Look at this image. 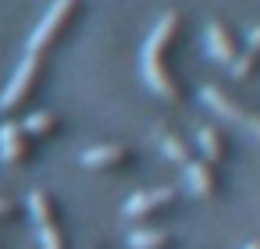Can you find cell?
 Instances as JSON below:
<instances>
[{"instance_id":"4","label":"cell","mask_w":260,"mask_h":249,"mask_svg":"<svg viewBox=\"0 0 260 249\" xmlns=\"http://www.w3.org/2000/svg\"><path fill=\"white\" fill-rule=\"evenodd\" d=\"M43 75H47V57H40V54H25L22 64H18L15 75H11V82L4 86V93H0V111H4V114L22 111V107L29 103V96L40 89Z\"/></svg>"},{"instance_id":"7","label":"cell","mask_w":260,"mask_h":249,"mask_svg":"<svg viewBox=\"0 0 260 249\" xmlns=\"http://www.w3.org/2000/svg\"><path fill=\"white\" fill-rule=\"evenodd\" d=\"M182 178H185L189 192H192V196H203V199H214V196H221V189H224L217 164H210V160H203V157H192V160L182 167Z\"/></svg>"},{"instance_id":"11","label":"cell","mask_w":260,"mask_h":249,"mask_svg":"<svg viewBox=\"0 0 260 249\" xmlns=\"http://www.w3.org/2000/svg\"><path fill=\"white\" fill-rule=\"evenodd\" d=\"M196 146H200L203 160H210V164H224L232 157V143H228V135L217 125H203L196 132Z\"/></svg>"},{"instance_id":"19","label":"cell","mask_w":260,"mask_h":249,"mask_svg":"<svg viewBox=\"0 0 260 249\" xmlns=\"http://www.w3.org/2000/svg\"><path fill=\"white\" fill-rule=\"evenodd\" d=\"M242 249H260V238H253V242H246Z\"/></svg>"},{"instance_id":"18","label":"cell","mask_w":260,"mask_h":249,"mask_svg":"<svg viewBox=\"0 0 260 249\" xmlns=\"http://www.w3.org/2000/svg\"><path fill=\"white\" fill-rule=\"evenodd\" d=\"M246 47L260 54V25H253V29H249V36H246Z\"/></svg>"},{"instance_id":"12","label":"cell","mask_w":260,"mask_h":249,"mask_svg":"<svg viewBox=\"0 0 260 249\" xmlns=\"http://www.w3.org/2000/svg\"><path fill=\"white\" fill-rule=\"evenodd\" d=\"M153 143L160 146V153L168 157V160H175L178 167H185L196 153H192V146L178 135V132H171V128H153Z\"/></svg>"},{"instance_id":"10","label":"cell","mask_w":260,"mask_h":249,"mask_svg":"<svg viewBox=\"0 0 260 249\" xmlns=\"http://www.w3.org/2000/svg\"><path fill=\"white\" fill-rule=\"evenodd\" d=\"M207 54H210L217 64H232V61L242 54V43H239V36H235L224 22H210V25H207Z\"/></svg>"},{"instance_id":"8","label":"cell","mask_w":260,"mask_h":249,"mask_svg":"<svg viewBox=\"0 0 260 249\" xmlns=\"http://www.w3.org/2000/svg\"><path fill=\"white\" fill-rule=\"evenodd\" d=\"M36 143L22 121H4L0 125V160H8V164H25L32 153H36Z\"/></svg>"},{"instance_id":"13","label":"cell","mask_w":260,"mask_h":249,"mask_svg":"<svg viewBox=\"0 0 260 249\" xmlns=\"http://www.w3.org/2000/svg\"><path fill=\"white\" fill-rule=\"evenodd\" d=\"M175 235L164 228H132L128 231V249H175Z\"/></svg>"},{"instance_id":"9","label":"cell","mask_w":260,"mask_h":249,"mask_svg":"<svg viewBox=\"0 0 260 249\" xmlns=\"http://www.w3.org/2000/svg\"><path fill=\"white\" fill-rule=\"evenodd\" d=\"M200 100H203L217 118H224V121H232V125H246L249 107H246L242 100H235L228 89H221V86H203V89H200Z\"/></svg>"},{"instance_id":"16","label":"cell","mask_w":260,"mask_h":249,"mask_svg":"<svg viewBox=\"0 0 260 249\" xmlns=\"http://www.w3.org/2000/svg\"><path fill=\"white\" fill-rule=\"evenodd\" d=\"M242 128H249V135L260 143V111H253V107H249V114H246V125H242Z\"/></svg>"},{"instance_id":"6","label":"cell","mask_w":260,"mask_h":249,"mask_svg":"<svg viewBox=\"0 0 260 249\" xmlns=\"http://www.w3.org/2000/svg\"><path fill=\"white\" fill-rule=\"evenodd\" d=\"M79 164L89 167V171H121V167H132L136 164V150L132 146H121V143H100V146L82 150Z\"/></svg>"},{"instance_id":"14","label":"cell","mask_w":260,"mask_h":249,"mask_svg":"<svg viewBox=\"0 0 260 249\" xmlns=\"http://www.w3.org/2000/svg\"><path fill=\"white\" fill-rule=\"evenodd\" d=\"M22 125H25V132H29L32 139H47V135H57V132H61V114H54V111H36V114H29Z\"/></svg>"},{"instance_id":"2","label":"cell","mask_w":260,"mask_h":249,"mask_svg":"<svg viewBox=\"0 0 260 249\" xmlns=\"http://www.w3.org/2000/svg\"><path fill=\"white\" fill-rule=\"evenodd\" d=\"M82 11H86V0H54L50 11H47V15L40 18V25L32 29L25 54H40V57H47L61 40L72 36V29H75L79 18H82Z\"/></svg>"},{"instance_id":"15","label":"cell","mask_w":260,"mask_h":249,"mask_svg":"<svg viewBox=\"0 0 260 249\" xmlns=\"http://www.w3.org/2000/svg\"><path fill=\"white\" fill-rule=\"evenodd\" d=\"M232 72H235V79H253L260 72V54L249 50V47H242V54L232 61Z\"/></svg>"},{"instance_id":"17","label":"cell","mask_w":260,"mask_h":249,"mask_svg":"<svg viewBox=\"0 0 260 249\" xmlns=\"http://www.w3.org/2000/svg\"><path fill=\"white\" fill-rule=\"evenodd\" d=\"M18 214V203L15 199H4V196H0V221H4V217H15Z\"/></svg>"},{"instance_id":"1","label":"cell","mask_w":260,"mask_h":249,"mask_svg":"<svg viewBox=\"0 0 260 249\" xmlns=\"http://www.w3.org/2000/svg\"><path fill=\"white\" fill-rule=\"evenodd\" d=\"M178 36H182V15L178 11H164L157 18V25L150 29V36L143 43V54H139L143 82L150 86V93H157L168 103H178L185 96L182 75L171 68V47L178 43Z\"/></svg>"},{"instance_id":"5","label":"cell","mask_w":260,"mask_h":249,"mask_svg":"<svg viewBox=\"0 0 260 249\" xmlns=\"http://www.w3.org/2000/svg\"><path fill=\"white\" fill-rule=\"evenodd\" d=\"M171 203H178V185H153V189H139L125 199L121 214L128 221H146L160 210H168Z\"/></svg>"},{"instance_id":"3","label":"cell","mask_w":260,"mask_h":249,"mask_svg":"<svg viewBox=\"0 0 260 249\" xmlns=\"http://www.w3.org/2000/svg\"><path fill=\"white\" fill-rule=\"evenodd\" d=\"M29 203V214H32V224H36V238H40V249H68V231H64V217H61V206L54 199L50 189H32L25 196Z\"/></svg>"}]
</instances>
